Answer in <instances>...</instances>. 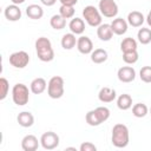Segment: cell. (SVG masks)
Returning <instances> with one entry per match:
<instances>
[{
    "instance_id": "6da1fadb",
    "label": "cell",
    "mask_w": 151,
    "mask_h": 151,
    "mask_svg": "<svg viewBox=\"0 0 151 151\" xmlns=\"http://www.w3.org/2000/svg\"><path fill=\"white\" fill-rule=\"evenodd\" d=\"M35 52L38 58L44 63H48L54 59V51L51 40L46 37H40L35 40Z\"/></svg>"
},
{
    "instance_id": "7a4b0ae2",
    "label": "cell",
    "mask_w": 151,
    "mask_h": 151,
    "mask_svg": "<svg viewBox=\"0 0 151 151\" xmlns=\"http://www.w3.org/2000/svg\"><path fill=\"white\" fill-rule=\"evenodd\" d=\"M130 140V133L129 129L125 124H116L112 129V134H111V142L113 146L118 149L126 147Z\"/></svg>"
},
{
    "instance_id": "3957f363",
    "label": "cell",
    "mask_w": 151,
    "mask_h": 151,
    "mask_svg": "<svg viewBox=\"0 0 151 151\" xmlns=\"http://www.w3.org/2000/svg\"><path fill=\"white\" fill-rule=\"evenodd\" d=\"M64 79L60 76H54L48 80L47 84V94L52 99H59L64 96Z\"/></svg>"
},
{
    "instance_id": "277c9868",
    "label": "cell",
    "mask_w": 151,
    "mask_h": 151,
    "mask_svg": "<svg viewBox=\"0 0 151 151\" xmlns=\"http://www.w3.org/2000/svg\"><path fill=\"white\" fill-rule=\"evenodd\" d=\"M12 99L13 103L18 106H24L28 103L29 100V91L28 87L22 84V83H18L13 86L12 88Z\"/></svg>"
},
{
    "instance_id": "5b68a950",
    "label": "cell",
    "mask_w": 151,
    "mask_h": 151,
    "mask_svg": "<svg viewBox=\"0 0 151 151\" xmlns=\"http://www.w3.org/2000/svg\"><path fill=\"white\" fill-rule=\"evenodd\" d=\"M83 18L85 19L86 24L91 27H98L101 25V13L99 9L92 5L85 6L83 9Z\"/></svg>"
},
{
    "instance_id": "8992f818",
    "label": "cell",
    "mask_w": 151,
    "mask_h": 151,
    "mask_svg": "<svg viewBox=\"0 0 151 151\" xmlns=\"http://www.w3.org/2000/svg\"><path fill=\"white\" fill-rule=\"evenodd\" d=\"M98 9L105 18H116L118 14V5L114 0H99Z\"/></svg>"
},
{
    "instance_id": "52a82bcc",
    "label": "cell",
    "mask_w": 151,
    "mask_h": 151,
    "mask_svg": "<svg viewBox=\"0 0 151 151\" xmlns=\"http://www.w3.org/2000/svg\"><path fill=\"white\" fill-rule=\"evenodd\" d=\"M59 142H60L59 136L53 131L44 132L40 137V144L45 150H54L55 147H58Z\"/></svg>"
},
{
    "instance_id": "ba28073f",
    "label": "cell",
    "mask_w": 151,
    "mask_h": 151,
    "mask_svg": "<svg viewBox=\"0 0 151 151\" xmlns=\"http://www.w3.org/2000/svg\"><path fill=\"white\" fill-rule=\"evenodd\" d=\"M9 64L15 68H25L29 63V55L25 51H17L9 55Z\"/></svg>"
},
{
    "instance_id": "9c48e42d",
    "label": "cell",
    "mask_w": 151,
    "mask_h": 151,
    "mask_svg": "<svg viewBox=\"0 0 151 151\" xmlns=\"http://www.w3.org/2000/svg\"><path fill=\"white\" fill-rule=\"evenodd\" d=\"M117 77L122 83H131L136 79V71L132 66H123L118 70Z\"/></svg>"
},
{
    "instance_id": "30bf717a",
    "label": "cell",
    "mask_w": 151,
    "mask_h": 151,
    "mask_svg": "<svg viewBox=\"0 0 151 151\" xmlns=\"http://www.w3.org/2000/svg\"><path fill=\"white\" fill-rule=\"evenodd\" d=\"M77 50L81 53V54H91L93 51V42L92 40L86 37V35H81L78 38L77 40Z\"/></svg>"
},
{
    "instance_id": "8fae6325",
    "label": "cell",
    "mask_w": 151,
    "mask_h": 151,
    "mask_svg": "<svg viewBox=\"0 0 151 151\" xmlns=\"http://www.w3.org/2000/svg\"><path fill=\"white\" fill-rule=\"evenodd\" d=\"M39 142L34 134H26L21 139V149L24 151H35L39 147Z\"/></svg>"
},
{
    "instance_id": "7c38bea8",
    "label": "cell",
    "mask_w": 151,
    "mask_h": 151,
    "mask_svg": "<svg viewBox=\"0 0 151 151\" xmlns=\"http://www.w3.org/2000/svg\"><path fill=\"white\" fill-rule=\"evenodd\" d=\"M21 9L19 7V5H8L5 11H4V15L8 21H18L19 19H21Z\"/></svg>"
},
{
    "instance_id": "4fadbf2b",
    "label": "cell",
    "mask_w": 151,
    "mask_h": 151,
    "mask_svg": "<svg viewBox=\"0 0 151 151\" xmlns=\"http://www.w3.org/2000/svg\"><path fill=\"white\" fill-rule=\"evenodd\" d=\"M110 25H111V28H112L113 33L117 34V35H123V34H125L127 32L129 24L123 18H116V19H113Z\"/></svg>"
},
{
    "instance_id": "5bb4252c",
    "label": "cell",
    "mask_w": 151,
    "mask_h": 151,
    "mask_svg": "<svg viewBox=\"0 0 151 151\" xmlns=\"http://www.w3.org/2000/svg\"><path fill=\"white\" fill-rule=\"evenodd\" d=\"M113 31L110 24H101L97 27V35L101 41H110L113 37Z\"/></svg>"
},
{
    "instance_id": "9a60e30c",
    "label": "cell",
    "mask_w": 151,
    "mask_h": 151,
    "mask_svg": "<svg viewBox=\"0 0 151 151\" xmlns=\"http://www.w3.org/2000/svg\"><path fill=\"white\" fill-rule=\"evenodd\" d=\"M116 98H117L116 90L114 88H111V87H107V86L101 87L100 91H99V93H98V99L101 103H111Z\"/></svg>"
},
{
    "instance_id": "2e32d148",
    "label": "cell",
    "mask_w": 151,
    "mask_h": 151,
    "mask_svg": "<svg viewBox=\"0 0 151 151\" xmlns=\"http://www.w3.org/2000/svg\"><path fill=\"white\" fill-rule=\"evenodd\" d=\"M126 21L130 26L132 27H140L144 21H145V18L143 15V13L138 12V11H132L127 14V18H126Z\"/></svg>"
},
{
    "instance_id": "e0dca14e",
    "label": "cell",
    "mask_w": 151,
    "mask_h": 151,
    "mask_svg": "<svg viewBox=\"0 0 151 151\" xmlns=\"http://www.w3.org/2000/svg\"><path fill=\"white\" fill-rule=\"evenodd\" d=\"M47 88V83L44 78L41 77H38V78H34L31 84H29V90L32 93L34 94H41Z\"/></svg>"
},
{
    "instance_id": "ac0fdd59",
    "label": "cell",
    "mask_w": 151,
    "mask_h": 151,
    "mask_svg": "<svg viewBox=\"0 0 151 151\" xmlns=\"http://www.w3.org/2000/svg\"><path fill=\"white\" fill-rule=\"evenodd\" d=\"M26 14L29 19H33V20H39L42 18L44 15V9L40 5H37V4H32V5H28L26 7Z\"/></svg>"
},
{
    "instance_id": "d6986e66",
    "label": "cell",
    "mask_w": 151,
    "mask_h": 151,
    "mask_svg": "<svg viewBox=\"0 0 151 151\" xmlns=\"http://www.w3.org/2000/svg\"><path fill=\"white\" fill-rule=\"evenodd\" d=\"M17 122L22 127H31L34 124V116L28 111H22L18 114Z\"/></svg>"
},
{
    "instance_id": "ffe728a7",
    "label": "cell",
    "mask_w": 151,
    "mask_h": 151,
    "mask_svg": "<svg viewBox=\"0 0 151 151\" xmlns=\"http://www.w3.org/2000/svg\"><path fill=\"white\" fill-rule=\"evenodd\" d=\"M68 28L74 34H83L85 31V21L81 18H72L68 24Z\"/></svg>"
},
{
    "instance_id": "44dd1931",
    "label": "cell",
    "mask_w": 151,
    "mask_h": 151,
    "mask_svg": "<svg viewBox=\"0 0 151 151\" xmlns=\"http://www.w3.org/2000/svg\"><path fill=\"white\" fill-rule=\"evenodd\" d=\"M107 58H109L107 51L104 48H96L91 53V60L94 64H103L107 60Z\"/></svg>"
},
{
    "instance_id": "7402d4cb",
    "label": "cell",
    "mask_w": 151,
    "mask_h": 151,
    "mask_svg": "<svg viewBox=\"0 0 151 151\" xmlns=\"http://www.w3.org/2000/svg\"><path fill=\"white\" fill-rule=\"evenodd\" d=\"M77 38L74 33H66L63 35L61 38V47L64 50H72L76 45H77Z\"/></svg>"
},
{
    "instance_id": "603a6c76",
    "label": "cell",
    "mask_w": 151,
    "mask_h": 151,
    "mask_svg": "<svg viewBox=\"0 0 151 151\" xmlns=\"http://www.w3.org/2000/svg\"><path fill=\"white\" fill-rule=\"evenodd\" d=\"M117 106L119 110L126 111L132 106V97L127 93H123L117 98Z\"/></svg>"
},
{
    "instance_id": "cb8c5ba5",
    "label": "cell",
    "mask_w": 151,
    "mask_h": 151,
    "mask_svg": "<svg viewBox=\"0 0 151 151\" xmlns=\"http://www.w3.org/2000/svg\"><path fill=\"white\" fill-rule=\"evenodd\" d=\"M50 25H51L52 28H54L57 31H60V29L65 28V26H66V19H64L60 14H54L50 19Z\"/></svg>"
},
{
    "instance_id": "d4e9b609",
    "label": "cell",
    "mask_w": 151,
    "mask_h": 151,
    "mask_svg": "<svg viewBox=\"0 0 151 151\" xmlns=\"http://www.w3.org/2000/svg\"><path fill=\"white\" fill-rule=\"evenodd\" d=\"M137 38L138 41L142 45H147L151 42V29L147 27H142L139 28L138 33H137Z\"/></svg>"
},
{
    "instance_id": "484cf974",
    "label": "cell",
    "mask_w": 151,
    "mask_h": 151,
    "mask_svg": "<svg viewBox=\"0 0 151 151\" xmlns=\"http://www.w3.org/2000/svg\"><path fill=\"white\" fill-rule=\"evenodd\" d=\"M120 50L122 52H129V51H136L137 50V41L129 37V38H125L123 39V41L120 42Z\"/></svg>"
},
{
    "instance_id": "4316f807",
    "label": "cell",
    "mask_w": 151,
    "mask_h": 151,
    "mask_svg": "<svg viewBox=\"0 0 151 151\" xmlns=\"http://www.w3.org/2000/svg\"><path fill=\"white\" fill-rule=\"evenodd\" d=\"M149 113V109L143 103H137L132 106V114L137 118H143Z\"/></svg>"
},
{
    "instance_id": "83f0119b",
    "label": "cell",
    "mask_w": 151,
    "mask_h": 151,
    "mask_svg": "<svg viewBox=\"0 0 151 151\" xmlns=\"http://www.w3.org/2000/svg\"><path fill=\"white\" fill-rule=\"evenodd\" d=\"M76 9L74 6H68V5H61L59 8V14L64 18V19H72L74 17Z\"/></svg>"
},
{
    "instance_id": "f1b7e54d",
    "label": "cell",
    "mask_w": 151,
    "mask_h": 151,
    "mask_svg": "<svg viewBox=\"0 0 151 151\" xmlns=\"http://www.w3.org/2000/svg\"><path fill=\"white\" fill-rule=\"evenodd\" d=\"M138 58H139V55H138L137 50L136 51L123 52V60H124V63H126L129 65H132V64L137 63L138 61Z\"/></svg>"
},
{
    "instance_id": "f546056e",
    "label": "cell",
    "mask_w": 151,
    "mask_h": 151,
    "mask_svg": "<svg viewBox=\"0 0 151 151\" xmlns=\"http://www.w3.org/2000/svg\"><path fill=\"white\" fill-rule=\"evenodd\" d=\"M96 110V113H97V116H98V119H99V122H100V124L101 123H104V122H106L109 118H110V110L106 107V106H98V107H96L94 109Z\"/></svg>"
},
{
    "instance_id": "4dcf8cb0",
    "label": "cell",
    "mask_w": 151,
    "mask_h": 151,
    "mask_svg": "<svg viewBox=\"0 0 151 151\" xmlns=\"http://www.w3.org/2000/svg\"><path fill=\"white\" fill-rule=\"evenodd\" d=\"M85 120L86 123L90 125V126H99L100 125V122L98 119V116L96 113V110H91L86 113L85 116Z\"/></svg>"
},
{
    "instance_id": "1f68e13d",
    "label": "cell",
    "mask_w": 151,
    "mask_h": 151,
    "mask_svg": "<svg viewBox=\"0 0 151 151\" xmlns=\"http://www.w3.org/2000/svg\"><path fill=\"white\" fill-rule=\"evenodd\" d=\"M8 90H9V83L6 78L1 77L0 78V100H4L7 94H8Z\"/></svg>"
},
{
    "instance_id": "d6a6232c",
    "label": "cell",
    "mask_w": 151,
    "mask_h": 151,
    "mask_svg": "<svg viewBox=\"0 0 151 151\" xmlns=\"http://www.w3.org/2000/svg\"><path fill=\"white\" fill-rule=\"evenodd\" d=\"M139 77L142 81L150 84L151 83V66H143L139 71Z\"/></svg>"
},
{
    "instance_id": "836d02e7",
    "label": "cell",
    "mask_w": 151,
    "mask_h": 151,
    "mask_svg": "<svg viewBox=\"0 0 151 151\" xmlns=\"http://www.w3.org/2000/svg\"><path fill=\"white\" fill-rule=\"evenodd\" d=\"M80 151H97V146L91 142H84L79 146Z\"/></svg>"
},
{
    "instance_id": "e575fe53",
    "label": "cell",
    "mask_w": 151,
    "mask_h": 151,
    "mask_svg": "<svg viewBox=\"0 0 151 151\" xmlns=\"http://www.w3.org/2000/svg\"><path fill=\"white\" fill-rule=\"evenodd\" d=\"M61 2V5H68V6H74L78 0H59Z\"/></svg>"
},
{
    "instance_id": "d590c367",
    "label": "cell",
    "mask_w": 151,
    "mask_h": 151,
    "mask_svg": "<svg viewBox=\"0 0 151 151\" xmlns=\"http://www.w3.org/2000/svg\"><path fill=\"white\" fill-rule=\"evenodd\" d=\"M40 2H41L42 5L50 7V6H53V5L57 2V0H40Z\"/></svg>"
},
{
    "instance_id": "8d00e7d4",
    "label": "cell",
    "mask_w": 151,
    "mask_h": 151,
    "mask_svg": "<svg viewBox=\"0 0 151 151\" xmlns=\"http://www.w3.org/2000/svg\"><path fill=\"white\" fill-rule=\"evenodd\" d=\"M145 19H146V22H147V25L151 27V9H150V12L147 13V17H146Z\"/></svg>"
},
{
    "instance_id": "74e56055",
    "label": "cell",
    "mask_w": 151,
    "mask_h": 151,
    "mask_svg": "<svg viewBox=\"0 0 151 151\" xmlns=\"http://www.w3.org/2000/svg\"><path fill=\"white\" fill-rule=\"evenodd\" d=\"M12 1V4H14V5H21V4H24L26 0H11Z\"/></svg>"
},
{
    "instance_id": "f35d334b",
    "label": "cell",
    "mask_w": 151,
    "mask_h": 151,
    "mask_svg": "<svg viewBox=\"0 0 151 151\" xmlns=\"http://www.w3.org/2000/svg\"><path fill=\"white\" fill-rule=\"evenodd\" d=\"M66 150H74L76 151V147H66Z\"/></svg>"
},
{
    "instance_id": "ab89813d",
    "label": "cell",
    "mask_w": 151,
    "mask_h": 151,
    "mask_svg": "<svg viewBox=\"0 0 151 151\" xmlns=\"http://www.w3.org/2000/svg\"><path fill=\"white\" fill-rule=\"evenodd\" d=\"M150 114H151V107H150Z\"/></svg>"
}]
</instances>
